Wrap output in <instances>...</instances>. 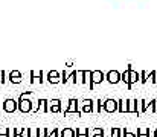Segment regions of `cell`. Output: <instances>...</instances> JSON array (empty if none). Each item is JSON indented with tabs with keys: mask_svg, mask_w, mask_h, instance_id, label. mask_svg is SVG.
<instances>
[{
	"mask_svg": "<svg viewBox=\"0 0 157 137\" xmlns=\"http://www.w3.org/2000/svg\"><path fill=\"white\" fill-rule=\"evenodd\" d=\"M29 94H31V91L21 93V94L18 96V99H17V102H18V111L23 113V114L34 111V108H32V104H34V102L29 99Z\"/></svg>",
	"mask_w": 157,
	"mask_h": 137,
	"instance_id": "cell-1",
	"label": "cell"
},
{
	"mask_svg": "<svg viewBox=\"0 0 157 137\" xmlns=\"http://www.w3.org/2000/svg\"><path fill=\"white\" fill-rule=\"evenodd\" d=\"M105 79V73L101 70H90V81H89V89L93 91L96 84H101Z\"/></svg>",
	"mask_w": 157,
	"mask_h": 137,
	"instance_id": "cell-2",
	"label": "cell"
},
{
	"mask_svg": "<svg viewBox=\"0 0 157 137\" xmlns=\"http://www.w3.org/2000/svg\"><path fill=\"white\" fill-rule=\"evenodd\" d=\"M78 105H79V101H78V99H75V97H70V99H69V102H67V108H64V114L75 113L76 116H81L82 113H81V110L78 108Z\"/></svg>",
	"mask_w": 157,
	"mask_h": 137,
	"instance_id": "cell-3",
	"label": "cell"
},
{
	"mask_svg": "<svg viewBox=\"0 0 157 137\" xmlns=\"http://www.w3.org/2000/svg\"><path fill=\"white\" fill-rule=\"evenodd\" d=\"M15 110H18V102L12 97H8L3 101V111L5 113H15Z\"/></svg>",
	"mask_w": 157,
	"mask_h": 137,
	"instance_id": "cell-4",
	"label": "cell"
},
{
	"mask_svg": "<svg viewBox=\"0 0 157 137\" xmlns=\"http://www.w3.org/2000/svg\"><path fill=\"white\" fill-rule=\"evenodd\" d=\"M128 70H130V78H128V86H127V89H128V90H131L133 84L140 82V72L134 70L131 66H128Z\"/></svg>",
	"mask_w": 157,
	"mask_h": 137,
	"instance_id": "cell-5",
	"label": "cell"
},
{
	"mask_svg": "<svg viewBox=\"0 0 157 137\" xmlns=\"http://www.w3.org/2000/svg\"><path fill=\"white\" fill-rule=\"evenodd\" d=\"M105 79L110 82V84H119L121 82V72L119 70H116V69H113V70H108L107 73H105Z\"/></svg>",
	"mask_w": 157,
	"mask_h": 137,
	"instance_id": "cell-6",
	"label": "cell"
},
{
	"mask_svg": "<svg viewBox=\"0 0 157 137\" xmlns=\"http://www.w3.org/2000/svg\"><path fill=\"white\" fill-rule=\"evenodd\" d=\"M46 79H48V82H51L52 86L59 84V82H61V73H59L58 70H49Z\"/></svg>",
	"mask_w": 157,
	"mask_h": 137,
	"instance_id": "cell-7",
	"label": "cell"
},
{
	"mask_svg": "<svg viewBox=\"0 0 157 137\" xmlns=\"http://www.w3.org/2000/svg\"><path fill=\"white\" fill-rule=\"evenodd\" d=\"M117 101L116 99H105L104 101V111L105 113H114L117 111Z\"/></svg>",
	"mask_w": 157,
	"mask_h": 137,
	"instance_id": "cell-8",
	"label": "cell"
},
{
	"mask_svg": "<svg viewBox=\"0 0 157 137\" xmlns=\"http://www.w3.org/2000/svg\"><path fill=\"white\" fill-rule=\"evenodd\" d=\"M38 111H43V113H49V99H38L37 102V108H34V113H38Z\"/></svg>",
	"mask_w": 157,
	"mask_h": 137,
	"instance_id": "cell-9",
	"label": "cell"
},
{
	"mask_svg": "<svg viewBox=\"0 0 157 137\" xmlns=\"http://www.w3.org/2000/svg\"><path fill=\"white\" fill-rule=\"evenodd\" d=\"M95 108H93V101L92 99H84L81 102V113H93Z\"/></svg>",
	"mask_w": 157,
	"mask_h": 137,
	"instance_id": "cell-10",
	"label": "cell"
},
{
	"mask_svg": "<svg viewBox=\"0 0 157 137\" xmlns=\"http://www.w3.org/2000/svg\"><path fill=\"white\" fill-rule=\"evenodd\" d=\"M61 108V101L59 99H51L49 101V113H59Z\"/></svg>",
	"mask_w": 157,
	"mask_h": 137,
	"instance_id": "cell-11",
	"label": "cell"
},
{
	"mask_svg": "<svg viewBox=\"0 0 157 137\" xmlns=\"http://www.w3.org/2000/svg\"><path fill=\"white\" fill-rule=\"evenodd\" d=\"M8 79H9L12 84H20V82H21V72H20V70H11Z\"/></svg>",
	"mask_w": 157,
	"mask_h": 137,
	"instance_id": "cell-12",
	"label": "cell"
},
{
	"mask_svg": "<svg viewBox=\"0 0 157 137\" xmlns=\"http://www.w3.org/2000/svg\"><path fill=\"white\" fill-rule=\"evenodd\" d=\"M139 104H140V101H137V99H128V113H140Z\"/></svg>",
	"mask_w": 157,
	"mask_h": 137,
	"instance_id": "cell-13",
	"label": "cell"
},
{
	"mask_svg": "<svg viewBox=\"0 0 157 137\" xmlns=\"http://www.w3.org/2000/svg\"><path fill=\"white\" fill-rule=\"evenodd\" d=\"M31 82H43V70H31Z\"/></svg>",
	"mask_w": 157,
	"mask_h": 137,
	"instance_id": "cell-14",
	"label": "cell"
},
{
	"mask_svg": "<svg viewBox=\"0 0 157 137\" xmlns=\"http://www.w3.org/2000/svg\"><path fill=\"white\" fill-rule=\"evenodd\" d=\"M117 111L119 113H128V99H119L117 101Z\"/></svg>",
	"mask_w": 157,
	"mask_h": 137,
	"instance_id": "cell-15",
	"label": "cell"
},
{
	"mask_svg": "<svg viewBox=\"0 0 157 137\" xmlns=\"http://www.w3.org/2000/svg\"><path fill=\"white\" fill-rule=\"evenodd\" d=\"M43 137H59V130L52 128V131L49 128H43Z\"/></svg>",
	"mask_w": 157,
	"mask_h": 137,
	"instance_id": "cell-16",
	"label": "cell"
},
{
	"mask_svg": "<svg viewBox=\"0 0 157 137\" xmlns=\"http://www.w3.org/2000/svg\"><path fill=\"white\" fill-rule=\"evenodd\" d=\"M76 136V131L73 128H63L59 131V137H75Z\"/></svg>",
	"mask_w": 157,
	"mask_h": 137,
	"instance_id": "cell-17",
	"label": "cell"
},
{
	"mask_svg": "<svg viewBox=\"0 0 157 137\" xmlns=\"http://www.w3.org/2000/svg\"><path fill=\"white\" fill-rule=\"evenodd\" d=\"M79 73H81V82L87 84L90 81V70H79Z\"/></svg>",
	"mask_w": 157,
	"mask_h": 137,
	"instance_id": "cell-18",
	"label": "cell"
},
{
	"mask_svg": "<svg viewBox=\"0 0 157 137\" xmlns=\"http://www.w3.org/2000/svg\"><path fill=\"white\" fill-rule=\"evenodd\" d=\"M76 136L75 137H90V131L89 128H76Z\"/></svg>",
	"mask_w": 157,
	"mask_h": 137,
	"instance_id": "cell-19",
	"label": "cell"
},
{
	"mask_svg": "<svg viewBox=\"0 0 157 137\" xmlns=\"http://www.w3.org/2000/svg\"><path fill=\"white\" fill-rule=\"evenodd\" d=\"M90 137H105L104 136V128H95L90 131Z\"/></svg>",
	"mask_w": 157,
	"mask_h": 137,
	"instance_id": "cell-20",
	"label": "cell"
},
{
	"mask_svg": "<svg viewBox=\"0 0 157 137\" xmlns=\"http://www.w3.org/2000/svg\"><path fill=\"white\" fill-rule=\"evenodd\" d=\"M136 137H150V128H139Z\"/></svg>",
	"mask_w": 157,
	"mask_h": 137,
	"instance_id": "cell-21",
	"label": "cell"
},
{
	"mask_svg": "<svg viewBox=\"0 0 157 137\" xmlns=\"http://www.w3.org/2000/svg\"><path fill=\"white\" fill-rule=\"evenodd\" d=\"M128 78H130V70L127 67V70L121 73V82H124L125 86H128Z\"/></svg>",
	"mask_w": 157,
	"mask_h": 137,
	"instance_id": "cell-22",
	"label": "cell"
},
{
	"mask_svg": "<svg viewBox=\"0 0 157 137\" xmlns=\"http://www.w3.org/2000/svg\"><path fill=\"white\" fill-rule=\"evenodd\" d=\"M28 137H40V128H28Z\"/></svg>",
	"mask_w": 157,
	"mask_h": 137,
	"instance_id": "cell-23",
	"label": "cell"
},
{
	"mask_svg": "<svg viewBox=\"0 0 157 137\" xmlns=\"http://www.w3.org/2000/svg\"><path fill=\"white\" fill-rule=\"evenodd\" d=\"M110 137H124V130H121V128H111V136Z\"/></svg>",
	"mask_w": 157,
	"mask_h": 137,
	"instance_id": "cell-24",
	"label": "cell"
},
{
	"mask_svg": "<svg viewBox=\"0 0 157 137\" xmlns=\"http://www.w3.org/2000/svg\"><path fill=\"white\" fill-rule=\"evenodd\" d=\"M69 82V73L66 72V69L61 72V84H67Z\"/></svg>",
	"mask_w": 157,
	"mask_h": 137,
	"instance_id": "cell-25",
	"label": "cell"
},
{
	"mask_svg": "<svg viewBox=\"0 0 157 137\" xmlns=\"http://www.w3.org/2000/svg\"><path fill=\"white\" fill-rule=\"evenodd\" d=\"M148 107L151 108V113H156L157 111V101L156 99H151V101H150V104H148Z\"/></svg>",
	"mask_w": 157,
	"mask_h": 137,
	"instance_id": "cell-26",
	"label": "cell"
},
{
	"mask_svg": "<svg viewBox=\"0 0 157 137\" xmlns=\"http://www.w3.org/2000/svg\"><path fill=\"white\" fill-rule=\"evenodd\" d=\"M76 75H78V72H76V70H72V72L69 73V81H72L73 84H76Z\"/></svg>",
	"mask_w": 157,
	"mask_h": 137,
	"instance_id": "cell-27",
	"label": "cell"
},
{
	"mask_svg": "<svg viewBox=\"0 0 157 137\" xmlns=\"http://www.w3.org/2000/svg\"><path fill=\"white\" fill-rule=\"evenodd\" d=\"M147 76H148V73L145 70H142L140 72V84H147Z\"/></svg>",
	"mask_w": 157,
	"mask_h": 137,
	"instance_id": "cell-28",
	"label": "cell"
},
{
	"mask_svg": "<svg viewBox=\"0 0 157 137\" xmlns=\"http://www.w3.org/2000/svg\"><path fill=\"white\" fill-rule=\"evenodd\" d=\"M0 137H9V128H0Z\"/></svg>",
	"mask_w": 157,
	"mask_h": 137,
	"instance_id": "cell-29",
	"label": "cell"
},
{
	"mask_svg": "<svg viewBox=\"0 0 157 137\" xmlns=\"http://www.w3.org/2000/svg\"><path fill=\"white\" fill-rule=\"evenodd\" d=\"M96 104H98V108H96V111H98V113H101V110H104V101L98 99V101H96Z\"/></svg>",
	"mask_w": 157,
	"mask_h": 137,
	"instance_id": "cell-30",
	"label": "cell"
},
{
	"mask_svg": "<svg viewBox=\"0 0 157 137\" xmlns=\"http://www.w3.org/2000/svg\"><path fill=\"white\" fill-rule=\"evenodd\" d=\"M140 104H142V110H140V113H145V111L148 110V102H147L145 99H142V101H140Z\"/></svg>",
	"mask_w": 157,
	"mask_h": 137,
	"instance_id": "cell-31",
	"label": "cell"
},
{
	"mask_svg": "<svg viewBox=\"0 0 157 137\" xmlns=\"http://www.w3.org/2000/svg\"><path fill=\"white\" fill-rule=\"evenodd\" d=\"M5 82H6V72L2 70L0 72V84H5Z\"/></svg>",
	"mask_w": 157,
	"mask_h": 137,
	"instance_id": "cell-32",
	"label": "cell"
},
{
	"mask_svg": "<svg viewBox=\"0 0 157 137\" xmlns=\"http://www.w3.org/2000/svg\"><path fill=\"white\" fill-rule=\"evenodd\" d=\"M124 137H136V133H130L128 130H124Z\"/></svg>",
	"mask_w": 157,
	"mask_h": 137,
	"instance_id": "cell-33",
	"label": "cell"
},
{
	"mask_svg": "<svg viewBox=\"0 0 157 137\" xmlns=\"http://www.w3.org/2000/svg\"><path fill=\"white\" fill-rule=\"evenodd\" d=\"M154 137H157V128H156V131H154Z\"/></svg>",
	"mask_w": 157,
	"mask_h": 137,
	"instance_id": "cell-34",
	"label": "cell"
}]
</instances>
